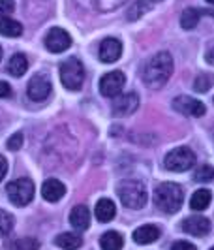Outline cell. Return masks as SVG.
<instances>
[{
	"label": "cell",
	"instance_id": "obj_29",
	"mask_svg": "<svg viewBox=\"0 0 214 250\" xmlns=\"http://www.w3.org/2000/svg\"><path fill=\"white\" fill-rule=\"evenodd\" d=\"M15 10V2L13 0H0V15H10Z\"/></svg>",
	"mask_w": 214,
	"mask_h": 250
},
{
	"label": "cell",
	"instance_id": "obj_27",
	"mask_svg": "<svg viewBox=\"0 0 214 250\" xmlns=\"http://www.w3.org/2000/svg\"><path fill=\"white\" fill-rule=\"evenodd\" d=\"M213 79L209 77V75H197V79H195V83H194V87L197 92H207L209 88L213 87Z\"/></svg>",
	"mask_w": 214,
	"mask_h": 250
},
{
	"label": "cell",
	"instance_id": "obj_37",
	"mask_svg": "<svg viewBox=\"0 0 214 250\" xmlns=\"http://www.w3.org/2000/svg\"><path fill=\"white\" fill-rule=\"evenodd\" d=\"M211 250H214V247H213V249H211Z\"/></svg>",
	"mask_w": 214,
	"mask_h": 250
},
{
	"label": "cell",
	"instance_id": "obj_30",
	"mask_svg": "<svg viewBox=\"0 0 214 250\" xmlns=\"http://www.w3.org/2000/svg\"><path fill=\"white\" fill-rule=\"evenodd\" d=\"M171 250H197L192 243H188V241H176L175 245L171 247Z\"/></svg>",
	"mask_w": 214,
	"mask_h": 250
},
{
	"label": "cell",
	"instance_id": "obj_1",
	"mask_svg": "<svg viewBox=\"0 0 214 250\" xmlns=\"http://www.w3.org/2000/svg\"><path fill=\"white\" fill-rule=\"evenodd\" d=\"M171 74H173V57L167 51H162V53H156L151 61L145 64L143 83L152 90H158L169 81Z\"/></svg>",
	"mask_w": 214,
	"mask_h": 250
},
{
	"label": "cell",
	"instance_id": "obj_34",
	"mask_svg": "<svg viewBox=\"0 0 214 250\" xmlns=\"http://www.w3.org/2000/svg\"><path fill=\"white\" fill-rule=\"evenodd\" d=\"M0 61H2V47H0Z\"/></svg>",
	"mask_w": 214,
	"mask_h": 250
},
{
	"label": "cell",
	"instance_id": "obj_13",
	"mask_svg": "<svg viewBox=\"0 0 214 250\" xmlns=\"http://www.w3.org/2000/svg\"><path fill=\"white\" fill-rule=\"evenodd\" d=\"M122 55V43L117 38H105L100 43V61L105 64L117 62Z\"/></svg>",
	"mask_w": 214,
	"mask_h": 250
},
{
	"label": "cell",
	"instance_id": "obj_26",
	"mask_svg": "<svg viewBox=\"0 0 214 250\" xmlns=\"http://www.w3.org/2000/svg\"><path fill=\"white\" fill-rule=\"evenodd\" d=\"M213 177H214V169L211 166H201L195 171V181L197 183H209V181H213Z\"/></svg>",
	"mask_w": 214,
	"mask_h": 250
},
{
	"label": "cell",
	"instance_id": "obj_12",
	"mask_svg": "<svg viewBox=\"0 0 214 250\" xmlns=\"http://www.w3.org/2000/svg\"><path fill=\"white\" fill-rule=\"evenodd\" d=\"M139 96L136 92H126L122 96H118L113 104V115L115 117H128L137 109Z\"/></svg>",
	"mask_w": 214,
	"mask_h": 250
},
{
	"label": "cell",
	"instance_id": "obj_9",
	"mask_svg": "<svg viewBox=\"0 0 214 250\" xmlns=\"http://www.w3.org/2000/svg\"><path fill=\"white\" fill-rule=\"evenodd\" d=\"M70 45H72V36H70L66 30L58 28V26L51 28L49 32L45 34V47H47V51H51V53H62V51H66Z\"/></svg>",
	"mask_w": 214,
	"mask_h": 250
},
{
	"label": "cell",
	"instance_id": "obj_11",
	"mask_svg": "<svg viewBox=\"0 0 214 250\" xmlns=\"http://www.w3.org/2000/svg\"><path fill=\"white\" fill-rule=\"evenodd\" d=\"M173 107L186 117H203L205 115V104L192 96H178L173 100Z\"/></svg>",
	"mask_w": 214,
	"mask_h": 250
},
{
	"label": "cell",
	"instance_id": "obj_35",
	"mask_svg": "<svg viewBox=\"0 0 214 250\" xmlns=\"http://www.w3.org/2000/svg\"><path fill=\"white\" fill-rule=\"evenodd\" d=\"M207 2H211V4H214V0H207Z\"/></svg>",
	"mask_w": 214,
	"mask_h": 250
},
{
	"label": "cell",
	"instance_id": "obj_22",
	"mask_svg": "<svg viewBox=\"0 0 214 250\" xmlns=\"http://www.w3.org/2000/svg\"><path fill=\"white\" fill-rule=\"evenodd\" d=\"M0 34L6 38H17L23 34V25L19 21H13L10 17L0 19Z\"/></svg>",
	"mask_w": 214,
	"mask_h": 250
},
{
	"label": "cell",
	"instance_id": "obj_18",
	"mask_svg": "<svg viewBox=\"0 0 214 250\" xmlns=\"http://www.w3.org/2000/svg\"><path fill=\"white\" fill-rule=\"evenodd\" d=\"M96 218L100 220V222H111L115 218V214H117V207H115V203L111 200H107V198H101L98 203H96Z\"/></svg>",
	"mask_w": 214,
	"mask_h": 250
},
{
	"label": "cell",
	"instance_id": "obj_36",
	"mask_svg": "<svg viewBox=\"0 0 214 250\" xmlns=\"http://www.w3.org/2000/svg\"><path fill=\"white\" fill-rule=\"evenodd\" d=\"M151 2H160V0H151Z\"/></svg>",
	"mask_w": 214,
	"mask_h": 250
},
{
	"label": "cell",
	"instance_id": "obj_6",
	"mask_svg": "<svg viewBox=\"0 0 214 250\" xmlns=\"http://www.w3.org/2000/svg\"><path fill=\"white\" fill-rule=\"evenodd\" d=\"M195 164V154L194 150L188 147H178V149L167 152L164 160V166L169 171H175V173H182V171H188L194 167Z\"/></svg>",
	"mask_w": 214,
	"mask_h": 250
},
{
	"label": "cell",
	"instance_id": "obj_16",
	"mask_svg": "<svg viewBox=\"0 0 214 250\" xmlns=\"http://www.w3.org/2000/svg\"><path fill=\"white\" fill-rule=\"evenodd\" d=\"M70 224L74 226L76 229H87L90 226V213L85 205H76L70 213Z\"/></svg>",
	"mask_w": 214,
	"mask_h": 250
},
{
	"label": "cell",
	"instance_id": "obj_5",
	"mask_svg": "<svg viewBox=\"0 0 214 250\" xmlns=\"http://www.w3.org/2000/svg\"><path fill=\"white\" fill-rule=\"evenodd\" d=\"M34 183L28 179V177H23V179H15L12 183H8L6 187V192H8V198L12 201L15 207H25L28 205L32 198H34Z\"/></svg>",
	"mask_w": 214,
	"mask_h": 250
},
{
	"label": "cell",
	"instance_id": "obj_3",
	"mask_svg": "<svg viewBox=\"0 0 214 250\" xmlns=\"http://www.w3.org/2000/svg\"><path fill=\"white\" fill-rule=\"evenodd\" d=\"M117 194L122 205L128 209H141L147 205V187L141 181H136V179L122 181L117 188Z\"/></svg>",
	"mask_w": 214,
	"mask_h": 250
},
{
	"label": "cell",
	"instance_id": "obj_33",
	"mask_svg": "<svg viewBox=\"0 0 214 250\" xmlns=\"http://www.w3.org/2000/svg\"><path fill=\"white\" fill-rule=\"evenodd\" d=\"M209 61L214 64V51H213V53H209Z\"/></svg>",
	"mask_w": 214,
	"mask_h": 250
},
{
	"label": "cell",
	"instance_id": "obj_17",
	"mask_svg": "<svg viewBox=\"0 0 214 250\" xmlns=\"http://www.w3.org/2000/svg\"><path fill=\"white\" fill-rule=\"evenodd\" d=\"M57 247L62 250H77L81 245H83V239L79 233H74V231H64L60 235H57L55 239Z\"/></svg>",
	"mask_w": 214,
	"mask_h": 250
},
{
	"label": "cell",
	"instance_id": "obj_23",
	"mask_svg": "<svg viewBox=\"0 0 214 250\" xmlns=\"http://www.w3.org/2000/svg\"><path fill=\"white\" fill-rule=\"evenodd\" d=\"M197 23H199V12H197L195 8H186L184 12L180 13V26H182L184 30L195 28Z\"/></svg>",
	"mask_w": 214,
	"mask_h": 250
},
{
	"label": "cell",
	"instance_id": "obj_31",
	"mask_svg": "<svg viewBox=\"0 0 214 250\" xmlns=\"http://www.w3.org/2000/svg\"><path fill=\"white\" fill-rule=\"evenodd\" d=\"M12 96V87L6 81H0V98H10Z\"/></svg>",
	"mask_w": 214,
	"mask_h": 250
},
{
	"label": "cell",
	"instance_id": "obj_28",
	"mask_svg": "<svg viewBox=\"0 0 214 250\" xmlns=\"http://www.w3.org/2000/svg\"><path fill=\"white\" fill-rule=\"evenodd\" d=\"M23 141H25V138H23V134H13L12 138L8 139V149L10 150H19L21 147H23Z\"/></svg>",
	"mask_w": 214,
	"mask_h": 250
},
{
	"label": "cell",
	"instance_id": "obj_32",
	"mask_svg": "<svg viewBox=\"0 0 214 250\" xmlns=\"http://www.w3.org/2000/svg\"><path fill=\"white\" fill-rule=\"evenodd\" d=\"M6 173H8V160L0 154V181L6 177Z\"/></svg>",
	"mask_w": 214,
	"mask_h": 250
},
{
	"label": "cell",
	"instance_id": "obj_15",
	"mask_svg": "<svg viewBox=\"0 0 214 250\" xmlns=\"http://www.w3.org/2000/svg\"><path fill=\"white\" fill-rule=\"evenodd\" d=\"M158 237H160V228L152 224L141 226L134 231V241L137 245H151L154 241H158Z\"/></svg>",
	"mask_w": 214,
	"mask_h": 250
},
{
	"label": "cell",
	"instance_id": "obj_2",
	"mask_svg": "<svg viewBox=\"0 0 214 250\" xmlns=\"http://www.w3.org/2000/svg\"><path fill=\"white\" fill-rule=\"evenodd\" d=\"M184 201V190L176 183H162L154 190V203L158 209H162L164 213L173 214L180 211Z\"/></svg>",
	"mask_w": 214,
	"mask_h": 250
},
{
	"label": "cell",
	"instance_id": "obj_21",
	"mask_svg": "<svg viewBox=\"0 0 214 250\" xmlns=\"http://www.w3.org/2000/svg\"><path fill=\"white\" fill-rule=\"evenodd\" d=\"M124 245V239L118 231H105L100 239L101 250H120Z\"/></svg>",
	"mask_w": 214,
	"mask_h": 250
},
{
	"label": "cell",
	"instance_id": "obj_4",
	"mask_svg": "<svg viewBox=\"0 0 214 250\" xmlns=\"http://www.w3.org/2000/svg\"><path fill=\"white\" fill-rule=\"evenodd\" d=\"M60 81L68 90H79L83 87L85 81V68L81 61H77L76 57L68 59L60 64Z\"/></svg>",
	"mask_w": 214,
	"mask_h": 250
},
{
	"label": "cell",
	"instance_id": "obj_10",
	"mask_svg": "<svg viewBox=\"0 0 214 250\" xmlns=\"http://www.w3.org/2000/svg\"><path fill=\"white\" fill-rule=\"evenodd\" d=\"M182 231L188 233V235H194V237H203L211 231V222L201 216V214H192L188 218L182 220Z\"/></svg>",
	"mask_w": 214,
	"mask_h": 250
},
{
	"label": "cell",
	"instance_id": "obj_20",
	"mask_svg": "<svg viewBox=\"0 0 214 250\" xmlns=\"http://www.w3.org/2000/svg\"><path fill=\"white\" fill-rule=\"evenodd\" d=\"M211 200H213V194L207 188H199V190L194 192V196L190 200V209L192 211H203L211 205Z\"/></svg>",
	"mask_w": 214,
	"mask_h": 250
},
{
	"label": "cell",
	"instance_id": "obj_8",
	"mask_svg": "<svg viewBox=\"0 0 214 250\" xmlns=\"http://www.w3.org/2000/svg\"><path fill=\"white\" fill-rule=\"evenodd\" d=\"M51 90H53V87H51L49 77L43 74H38L28 81L26 94H28V98H30L32 102H43L49 98Z\"/></svg>",
	"mask_w": 214,
	"mask_h": 250
},
{
	"label": "cell",
	"instance_id": "obj_7",
	"mask_svg": "<svg viewBox=\"0 0 214 250\" xmlns=\"http://www.w3.org/2000/svg\"><path fill=\"white\" fill-rule=\"evenodd\" d=\"M124 83H126V77L122 72H118V70L109 72L100 79V92L105 98H117L124 87Z\"/></svg>",
	"mask_w": 214,
	"mask_h": 250
},
{
	"label": "cell",
	"instance_id": "obj_25",
	"mask_svg": "<svg viewBox=\"0 0 214 250\" xmlns=\"http://www.w3.org/2000/svg\"><path fill=\"white\" fill-rule=\"evenodd\" d=\"M13 229V216L0 209V235H8Z\"/></svg>",
	"mask_w": 214,
	"mask_h": 250
},
{
	"label": "cell",
	"instance_id": "obj_24",
	"mask_svg": "<svg viewBox=\"0 0 214 250\" xmlns=\"http://www.w3.org/2000/svg\"><path fill=\"white\" fill-rule=\"evenodd\" d=\"M15 250H39V241L34 237H25L15 241Z\"/></svg>",
	"mask_w": 214,
	"mask_h": 250
},
{
	"label": "cell",
	"instance_id": "obj_14",
	"mask_svg": "<svg viewBox=\"0 0 214 250\" xmlns=\"http://www.w3.org/2000/svg\"><path fill=\"white\" fill-rule=\"evenodd\" d=\"M64 194H66V187H64L58 179H47L41 185V196H43V200L49 201V203L60 201Z\"/></svg>",
	"mask_w": 214,
	"mask_h": 250
},
{
	"label": "cell",
	"instance_id": "obj_19",
	"mask_svg": "<svg viewBox=\"0 0 214 250\" xmlns=\"http://www.w3.org/2000/svg\"><path fill=\"white\" fill-rule=\"evenodd\" d=\"M6 70H8V74L13 75V77H21V75H25V72L28 70L26 55H23V53H15L12 59L8 61Z\"/></svg>",
	"mask_w": 214,
	"mask_h": 250
}]
</instances>
